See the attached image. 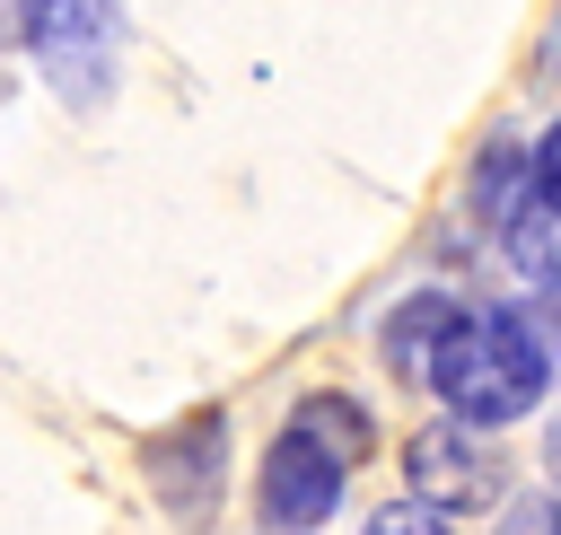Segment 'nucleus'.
Returning <instances> with one entry per match:
<instances>
[{
	"label": "nucleus",
	"instance_id": "nucleus-2",
	"mask_svg": "<svg viewBox=\"0 0 561 535\" xmlns=\"http://www.w3.org/2000/svg\"><path fill=\"white\" fill-rule=\"evenodd\" d=\"M26 18V53L44 61V79L79 105L105 96L114 79V44H123V9L114 0H18Z\"/></svg>",
	"mask_w": 561,
	"mask_h": 535
},
{
	"label": "nucleus",
	"instance_id": "nucleus-6",
	"mask_svg": "<svg viewBox=\"0 0 561 535\" xmlns=\"http://www.w3.org/2000/svg\"><path fill=\"white\" fill-rule=\"evenodd\" d=\"M456 316H465V307H456L447 289H412V298L386 316V368H394V377H430V351L447 342Z\"/></svg>",
	"mask_w": 561,
	"mask_h": 535
},
{
	"label": "nucleus",
	"instance_id": "nucleus-5",
	"mask_svg": "<svg viewBox=\"0 0 561 535\" xmlns=\"http://www.w3.org/2000/svg\"><path fill=\"white\" fill-rule=\"evenodd\" d=\"M219 447H228V430H219V412H193V421H175L167 439H149V482L167 491V509H210L219 500Z\"/></svg>",
	"mask_w": 561,
	"mask_h": 535
},
{
	"label": "nucleus",
	"instance_id": "nucleus-3",
	"mask_svg": "<svg viewBox=\"0 0 561 535\" xmlns=\"http://www.w3.org/2000/svg\"><path fill=\"white\" fill-rule=\"evenodd\" d=\"M403 474H412V500H430V509H482V500H500V456L482 447L473 421H430V430H412Z\"/></svg>",
	"mask_w": 561,
	"mask_h": 535
},
{
	"label": "nucleus",
	"instance_id": "nucleus-9",
	"mask_svg": "<svg viewBox=\"0 0 561 535\" xmlns=\"http://www.w3.org/2000/svg\"><path fill=\"white\" fill-rule=\"evenodd\" d=\"M500 237H508V254H517V272H526V281L561 289V210H517Z\"/></svg>",
	"mask_w": 561,
	"mask_h": 535
},
{
	"label": "nucleus",
	"instance_id": "nucleus-10",
	"mask_svg": "<svg viewBox=\"0 0 561 535\" xmlns=\"http://www.w3.org/2000/svg\"><path fill=\"white\" fill-rule=\"evenodd\" d=\"M526 193H535V210H561V123L535 140V158H526Z\"/></svg>",
	"mask_w": 561,
	"mask_h": 535
},
{
	"label": "nucleus",
	"instance_id": "nucleus-13",
	"mask_svg": "<svg viewBox=\"0 0 561 535\" xmlns=\"http://www.w3.org/2000/svg\"><path fill=\"white\" fill-rule=\"evenodd\" d=\"M543 456H552V474H561V430H552V447H543Z\"/></svg>",
	"mask_w": 561,
	"mask_h": 535
},
{
	"label": "nucleus",
	"instance_id": "nucleus-1",
	"mask_svg": "<svg viewBox=\"0 0 561 535\" xmlns=\"http://www.w3.org/2000/svg\"><path fill=\"white\" fill-rule=\"evenodd\" d=\"M430 386L456 403V421L491 430V421H517L535 395H543V342L517 307H482V316H456L447 342L430 351Z\"/></svg>",
	"mask_w": 561,
	"mask_h": 535
},
{
	"label": "nucleus",
	"instance_id": "nucleus-12",
	"mask_svg": "<svg viewBox=\"0 0 561 535\" xmlns=\"http://www.w3.org/2000/svg\"><path fill=\"white\" fill-rule=\"evenodd\" d=\"M500 535H561V500H552V491L508 500V509H500Z\"/></svg>",
	"mask_w": 561,
	"mask_h": 535
},
{
	"label": "nucleus",
	"instance_id": "nucleus-11",
	"mask_svg": "<svg viewBox=\"0 0 561 535\" xmlns=\"http://www.w3.org/2000/svg\"><path fill=\"white\" fill-rule=\"evenodd\" d=\"M368 535H447V517H438L430 500H386V509L368 517Z\"/></svg>",
	"mask_w": 561,
	"mask_h": 535
},
{
	"label": "nucleus",
	"instance_id": "nucleus-8",
	"mask_svg": "<svg viewBox=\"0 0 561 535\" xmlns=\"http://www.w3.org/2000/svg\"><path fill=\"white\" fill-rule=\"evenodd\" d=\"M517 193H526V149H517V140H491L482 167H473V210H482L491 228H508V219H517Z\"/></svg>",
	"mask_w": 561,
	"mask_h": 535
},
{
	"label": "nucleus",
	"instance_id": "nucleus-7",
	"mask_svg": "<svg viewBox=\"0 0 561 535\" xmlns=\"http://www.w3.org/2000/svg\"><path fill=\"white\" fill-rule=\"evenodd\" d=\"M289 430H298V439H316V447H324V456H342V465H359V456H368V439H377V430H368V412H359L351 395H307V403L289 412Z\"/></svg>",
	"mask_w": 561,
	"mask_h": 535
},
{
	"label": "nucleus",
	"instance_id": "nucleus-4",
	"mask_svg": "<svg viewBox=\"0 0 561 535\" xmlns=\"http://www.w3.org/2000/svg\"><path fill=\"white\" fill-rule=\"evenodd\" d=\"M342 482H351V465H342V456H324L316 439L280 430V439H272V456H263V526H280V535L324 526V517L342 509Z\"/></svg>",
	"mask_w": 561,
	"mask_h": 535
}]
</instances>
